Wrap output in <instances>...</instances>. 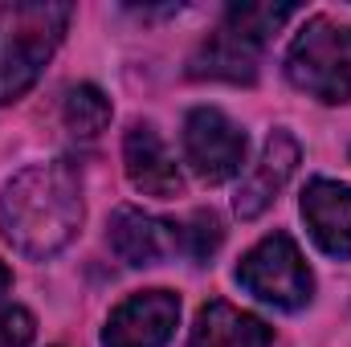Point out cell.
<instances>
[{
    "instance_id": "13",
    "label": "cell",
    "mask_w": 351,
    "mask_h": 347,
    "mask_svg": "<svg viewBox=\"0 0 351 347\" xmlns=\"http://www.w3.org/2000/svg\"><path fill=\"white\" fill-rule=\"evenodd\" d=\"M294 16V4H269V0H245V4H229L225 8V29H233V33H241V37H250L254 45H262Z\"/></svg>"
},
{
    "instance_id": "16",
    "label": "cell",
    "mask_w": 351,
    "mask_h": 347,
    "mask_svg": "<svg viewBox=\"0 0 351 347\" xmlns=\"http://www.w3.org/2000/svg\"><path fill=\"white\" fill-rule=\"evenodd\" d=\"M33 335H37V319L25 307L0 311V347H29Z\"/></svg>"
},
{
    "instance_id": "10",
    "label": "cell",
    "mask_w": 351,
    "mask_h": 347,
    "mask_svg": "<svg viewBox=\"0 0 351 347\" xmlns=\"http://www.w3.org/2000/svg\"><path fill=\"white\" fill-rule=\"evenodd\" d=\"M106 237H110V250L119 254V261H127L135 270L156 265L160 258H168L172 250H180V229L176 225L143 213V208H131V204L114 208Z\"/></svg>"
},
{
    "instance_id": "4",
    "label": "cell",
    "mask_w": 351,
    "mask_h": 347,
    "mask_svg": "<svg viewBox=\"0 0 351 347\" xmlns=\"http://www.w3.org/2000/svg\"><path fill=\"white\" fill-rule=\"evenodd\" d=\"M237 282L278 311H302L315 294V274L302 261L290 233H269L262 237L237 265Z\"/></svg>"
},
{
    "instance_id": "12",
    "label": "cell",
    "mask_w": 351,
    "mask_h": 347,
    "mask_svg": "<svg viewBox=\"0 0 351 347\" xmlns=\"http://www.w3.org/2000/svg\"><path fill=\"white\" fill-rule=\"evenodd\" d=\"M269 344H274V331L258 315L237 311L233 302H221V298L200 307V315L192 323V335H188V347H269Z\"/></svg>"
},
{
    "instance_id": "1",
    "label": "cell",
    "mask_w": 351,
    "mask_h": 347,
    "mask_svg": "<svg viewBox=\"0 0 351 347\" xmlns=\"http://www.w3.org/2000/svg\"><path fill=\"white\" fill-rule=\"evenodd\" d=\"M82 176L70 160H49L16 172L0 188V237L21 258L62 254L82 229Z\"/></svg>"
},
{
    "instance_id": "6",
    "label": "cell",
    "mask_w": 351,
    "mask_h": 347,
    "mask_svg": "<svg viewBox=\"0 0 351 347\" xmlns=\"http://www.w3.org/2000/svg\"><path fill=\"white\" fill-rule=\"evenodd\" d=\"M180 319V298L172 290H139L119 302L102 327V347H164Z\"/></svg>"
},
{
    "instance_id": "15",
    "label": "cell",
    "mask_w": 351,
    "mask_h": 347,
    "mask_svg": "<svg viewBox=\"0 0 351 347\" xmlns=\"http://www.w3.org/2000/svg\"><path fill=\"white\" fill-rule=\"evenodd\" d=\"M221 221H217V213H192V221L180 229V250L188 254L192 261H208V254L221 246Z\"/></svg>"
},
{
    "instance_id": "5",
    "label": "cell",
    "mask_w": 351,
    "mask_h": 347,
    "mask_svg": "<svg viewBox=\"0 0 351 347\" xmlns=\"http://www.w3.org/2000/svg\"><path fill=\"white\" fill-rule=\"evenodd\" d=\"M245 131L217 106H196L184 119V160L204 184H225L245 164Z\"/></svg>"
},
{
    "instance_id": "9",
    "label": "cell",
    "mask_w": 351,
    "mask_h": 347,
    "mask_svg": "<svg viewBox=\"0 0 351 347\" xmlns=\"http://www.w3.org/2000/svg\"><path fill=\"white\" fill-rule=\"evenodd\" d=\"M302 221L323 254L351 258V184L311 180L302 192Z\"/></svg>"
},
{
    "instance_id": "11",
    "label": "cell",
    "mask_w": 351,
    "mask_h": 347,
    "mask_svg": "<svg viewBox=\"0 0 351 347\" xmlns=\"http://www.w3.org/2000/svg\"><path fill=\"white\" fill-rule=\"evenodd\" d=\"M262 62V45L233 29H217L188 62V78H213V82H254Z\"/></svg>"
},
{
    "instance_id": "7",
    "label": "cell",
    "mask_w": 351,
    "mask_h": 347,
    "mask_svg": "<svg viewBox=\"0 0 351 347\" xmlns=\"http://www.w3.org/2000/svg\"><path fill=\"white\" fill-rule=\"evenodd\" d=\"M298 160H302L298 139H294L290 131H282V127L269 131V139L262 143V156L254 160V168L245 172L241 188H237V196H233L237 217H241V221L262 217L265 208L282 196V188L290 184V176H294V168H298Z\"/></svg>"
},
{
    "instance_id": "14",
    "label": "cell",
    "mask_w": 351,
    "mask_h": 347,
    "mask_svg": "<svg viewBox=\"0 0 351 347\" xmlns=\"http://www.w3.org/2000/svg\"><path fill=\"white\" fill-rule=\"evenodd\" d=\"M62 119H66V127H70L74 135L94 139V135L106 131V123H110V98L94 86V82H82V86H74L66 94Z\"/></svg>"
},
{
    "instance_id": "2",
    "label": "cell",
    "mask_w": 351,
    "mask_h": 347,
    "mask_svg": "<svg viewBox=\"0 0 351 347\" xmlns=\"http://www.w3.org/2000/svg\"><path fill=\"white\" fill-rule=\"evenodd\" d=\"M74 8L62 0H4L0 4V106L25 98L58 53Z\"/></svg>"
},
{
    "instance_id": "3",
    "label": "cell",
    "mask_w": 351,
    "mask_h": 347,
    "mask_svg": "<svg viewBox=\"0 0 351 347\" xmlns=\"http://www.w3.org/2000/svg\"><path fill=\"white\" fill-rule=\"evenodd\" d=\"M286 78L319 102H351V25L306 21L286 53Z\"/></svg>"
},
{
    "instance_id": "17",
    "label": "cell",
    "mask_w": 351,
    "mask_h": 347,
    "mask_svg": "<svg viewBox=\"0 0 351 347\" xmlns=\"http://www.w3.org/2000/svg\"><path fill=\"white\" fill-rule=\"evenodd\" d=\"M8 286H12V274H8V265H4V261H0V298H4V294H8Z\"/></svg>"
},
{
    "instance_id": "8",
    "label": "cell",
    "mask_w": 351,
    "mask_h": 347,
    "mask_svg": "<svg viewBox=\"0 0 351 347\" xmlns=\"http://www.w3.org/2000/svg\"><path fill=\"white\" fill-rule=\"evenodd\" d=\"M123 168L135 192L156 196V200H172L184 188V176L176 168L172 152L164 147L160 131L152 123H131L123 135Z\"/></svg>"
}]
</instances>
